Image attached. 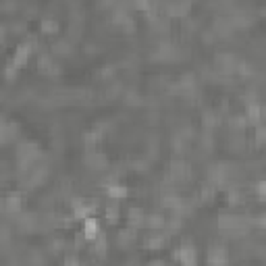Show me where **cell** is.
<instances>
[{"label": "cell", "instance_id": "cell-24", "mask_svg": "<svg viewBox=\"0 0 266 266\" xmlns=\"http://www.w3.org/2000/svg\"><path fill=\"white\" fill-rule=\"evenodd\" d=\"M258 196L264 198V181H258Z\"/></svg>", "mask_w": 266, "mask_h": 266}, {"label": "cell", "instance_id": "cell-13", "mask_svg": "<svg viewBox=\"0 0 266 266\" xmlns=\"http://www.w3.org/2000/svg\"><path fill=\"white\" fill-rule=\"evenodd\" d=\"M129 227H133V229H140V227H144V210L142 208H129Z\"/></svg>", "mask_w": 266, "mask_h": 266}, {"label": "cell", "instance_id": "cell-17", "mask_svg": "<svg viewBox=\"0 0 266 266\" xmlns=\"http://www.w3.org/2000/svg\"><path fill=\"white\" fill-rule=\"evenodd\" d=\"M106 220H108V222L119 220V206H116L114 202H110V204L106 206Z\"/></svg>", "mask_w": 266, "mask_h": 266}, {"label": "cell", "instance_id": "cell-3", "mask_svg": "<svg viewBox=\"0 0 266 266\" xmlns=\"http://www.w3.org/2000/svg\"><path fill=\"white\" fill-rule=\"evenodd\" d=\"M83 160H86V164L90 168H94V171H104V168L108 166V158L96 150H88L86 156H83Z\"/></svg>", "mask_w": 266, "mask_h": 266}, {"label": "cell", "instance_id": "cell-16", "mask_svg": "<svg viewBox=\"0 0 266 266\" xmlns=\"http://www.w3.org/2000/svg\"><path fill=\"white\" fill-rule=\"evenodd\" d=\"M40 27H42V34H56L58 31V23L54 19H44Z\"/></svg>", "mask_w": 266, "mask_h": 266}, {"label": "cell", "instance_id": "cell-7", "mask_svg": "<svg viewBox=\"0 0 266 266\" xmlns=\"http://www.w3.org/2000/svg\"><path fill=\"white\" fill-rule=\"evenodd\" d=\"M71 206H73V216L75 218H86V216H92V212H94V206L86 204L83 200L75 198L71 202Z\"/></svg>", "mask_w": 266, "mask_h": 266}, {"label": "cell", "instance_id": "cell-4", "mask_svg": "<svg viewBox=\"0 0 266 266\" xmlns=\"http://www.w3.org/2000/svg\"><path fill=\"white\" fill-rule=\"evenodd\" d=\"M168 175H171L173 181H187L191 177V168L183 160H173L171 168H168Z\"/></svg>", "mask_w": 266, "mask_h": 266}, {"label": "cell", "instance_id": "cell-23", "mask_svg": "<svg viewBox=\"0 0 266 266\" xmlns=\"http://www.w3.org/2000/svg\"><path fill=\"white\" fill-rule=\"evenodd\" d=\"M65 262H67V264H75V262H79V258L73 256V254H69V256H65Z\"/></svg>", "mask_w": 266, "mask_h": 266}, {"label": "cell", "instance_id": "cell-8", "mask_svg": "<svg viewBox=\"0 0 266 266\" xmlns=\"http://www.w3.org/2000/svg\"><path fill=\"white\" fill-rule=\"evenodd\" d=\"M144 227H148L150 231H164L166 218L160 216V214H146L144 216Z\"/></svg>", "mask_w": 266, "mask_h": 266}, {"label": "cell", "instance_id": "cell-25", "mask_svg": "<svg viewBox=\"0 0 266 266\" xmlns=\"http://www.w3.org/2000/svg\"><path fill=\"white\" fill-rule=\"evenodd\" d=\"M4 34H6V27H4V25H0V38H4Z\"/></svg>", "mask_w": 266, "mask_h": 266}, {"label": "cell", "instance_id": "cell-22", "mask_svg": "<svg viewBox=\"0 0 266 266\" xmlns=\"http://www.w3.org/2000/svg\"><path fill=\"white\" fill-rule=\"evenodd\" d=\"M17 73H19V67L8 65L6 71H4V75H6V79H15V77H17Z\"/></svg>", "mask_w": 266, "mask_h": 266}, {"label": "cell", "instance_id": "cell-1", "mask_svg": "<svg viewBox=\"0 0 266 266\" xmlns=\"http://www.w3.org/2000/svg\"><path fill=\"white\" fill-rule=\"evenodd\" d=\"M34 46H36V40H27V42H23L19 48H17V52L13 54V60H10V65H15V67H23L25 62L29 60V54H31V50H34Z\"/></svg>", "mask_w": 266, "mask_h": 266}, {"label": "cell", "instance_id": "cell-20", "mask_svg": "<svg viewBox=\"0 0 266 266\" xmlns=\"http://www.w3.org/2000/svg\"><path fill=\"white\" fill-rule=\"evenodd\" d=\"M133 8L148 13V10H152V0H133Z\"/></svg>", "mask_w": 266, "mask_h": 266}, {"label": "cell", "instance_id": "cell-11", "mask_svg": "<svg viewBox=\"0 0 266 266\" xmlns=\"http://www.w3.org/2000/svg\"><path fill=\"white\" fill-rule=\"evenodd\" d=\"M106 194H108L112 200H123L129 196V189H127L125 185H119V183H106Z\"/></svg>", "mask_w": 266, "mask_h": 266}, {"label": "cell", "instance_id": "cell-21", "mask_svg": "<svg viewBox=\"0 0 266 266\" xmlns=\"http://www.w3.org/2000/svg\"><path fill=\"white\" fill-rule=\"evenodd\" d=\"M264 133H266L264 125H262V123H258V125H256V144H258V146L264 142Z\"/></svg>", "mask_w": 266, "mask_h": 266}, {"label": "cell", "instance_id": "cell-2", "mask_svg": "<svg viewBox=\"0 0 266 266\" xmlns=\"http://www.w3.org/2000/svg\"><path fill=\"white\" fill-rule=\"evenodd\" d=\"M262 116H264L262 104H260L256 98H252V100L246 104V119H248V123L258 125V123H262Z\"/></svg>", "mask_w": 266, "mask_h": 266}, {"label": "cell", "instance_id": "cell-14", "mask_svg": "<svg viewBox=\"0 0 266 266\" xmlns=\"http://www.w3.org/2000/svg\"><path fill=\"white\" fill-rule=\"evenodd\" d=\"M106 248H108V241H106V235L100 231L98 235L94 237V254H96V256H104Z\"/></svg>", "mask_w": 266, "mask_h": 266}, {"label": "cell", "instance_id": "cell-5", "mask_svg": "<svg viewBox=\"0 0 266 266\" xmlns=\"http://www.w3.org/2000/svg\"><path fill=\"white\" fill-rule=\"evenodd\" d=\"M196 258H198V254L191 243H183L181 248L175 250V260L183 262V264H196Z\"/></svg>", "mask_w": 266, "mask_h": 266}, {"label": "cell", "instance_id": "cell-6", "mask_svg": "<svg viewBox=\"0 0 266 266\" xmlns=\"http://www.w3.org/2000/svg\"><path fill=\"white\" fill-rule=\"evenodd\" d=\"M216 62H218V69L222 73H235V69L239 65V58L233 56V54H218Z\"/></svg>", "mask_w": 266, "mask_h": 266}, {"label": "cell", "instance_id": "cell-18", "mask_svg": "<svg viewBox=\"0 0 266 266\" xmlns=\"http://www.w3.org/2000/svg\"><path fill=\"white\" fill-rule=\"evenodd\" d=\"M202 121H204V125L208 127V129H212V127H216L218 125V112H212V110H208V112H204V119H202Z\"/></svg>", "mask_w": 266, "mask_h": 266}, {"label": "cell", "instance_id": "cell-15", "mask_svg": "<svg viewBox=\"0 0 266 266\" xmlns=\"http://www.w3.org/2000/svg\"><path fill=\"white\" fill-rule=\"evenodd\" d=\"M116 241H119V246L127 248V246H131V243L135 241V229H123L119 235H116Z\"/></svg>", "mask_w": 266, "mask_h": 266}, {"label": "cell", "instance_id": "cell-12", "mask_svg": "<svg viewBox=\"0 0 266 266\" xmlns=\"http://www.w3.org/2000/svg\"><path fill=\"white\" fill-rule=\"evenodd\" d=\"M4 210L8 212V214H17V212H21V196H19V194L6 196V200H4Z\"/></svg>", "mask_w": 266, "mask_h": 266}, {"label": "cell", "instance_id": "cell-10", "mask_svg": "<svg viewBox=\"0 0 266 266\" xmlns=\"http://www.w3.org/2000/svg\"><path fill=\"white\" fill-rule=\"evenodd\" d=\"M229 260V256H227V250L222 248V246H212L210 250H208V262H212V264H222V262H227Z\"/></svg>", "mask_w": 266, "mask_h": 266}, {"label": "cell", "instance_id": "cell-19", "mask_svg": "<svg viewBox=\"0 0 266 266\" xmlns=\"http://www.w3.org/2000/svg\"><path fill=\"white\" fill-rule=\"evenodd\" d=\"M52 50L56 52V54H71V44L67 40H58L54 46H52Z\"/></svg>", "mask_w": 266, "mask_h": 266}, {"label": "cell", "instance_id": "cell-9", "mask_svg": "<svg viewBox=\"0 0 266 266\" xmlns=\"http://www.w3.org/2000/svg\"><path fill=\"white\" fill-rule=\"evenodd\" d=\"M98 233H100L98 220H96L94 216H86V218H83V235H86V239H94Z\"/></svg>", "mask_w": 266, "mask_h": 266}]
</instances>
